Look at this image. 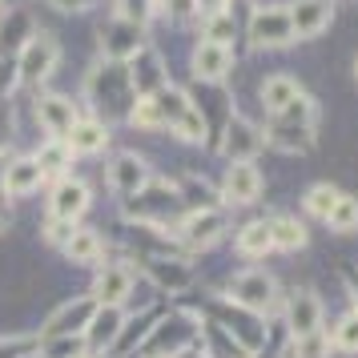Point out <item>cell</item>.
Masks as SVG:
<instances>
[{
	"label": "cell",
	"instance_id": "obj_3",
	"mask_svg": "<svg viewBox=\"0 0 358 358\" xmlns=\"http://www.w3.org/2000/svg\"><path fill=\"white\" fill-rule=\"evenodd\" d=\"M61 65V45H57V36L52 33H36L17 57V73H20V85H29V89H41V85L49 81L52 73Z\"/></svg>",
	"mask_w": 358,
	"mask_h": 358
},
{
	"label": "cell",
	"instance_id": "obj_17",
	"mask_svg": "<svg viewBox=\"0 0 358 358\" xmlns=\"http://www.w3.org/2000/svg\"><path fill=\"white\" fill-rule=\"evenodd\" d=\"M145 262V278L162 294H181L194 286V266L181 258H141Z\"/></svg>",
	"mask_w": 358,
	"mask_h": 358
},
{
	"label": "cell",
	"instance_id": "obj_10",
	"mask_svg": "<svg viewBox=\"0 0 358 358\" xmlns=\"http://www.w3.org/2000/svg\"><path fill=\"white\" fill-rule=\"evenodd\" d=\"M226 234V213L222 210H189L178 222V238L189 250H210L213 242H222Z\"/></svg>",
	"mask_w": 358,
	"mask_h": 358
},
{
	"label": "cell",
	"instance_id": "obj_53",
	"mask_svg": "<svg viewBox=\"0 0 358 358\" xmlns=\"http://www.w3.org/2000/svg\"><path fill=\"white\" fill-rule=\"evenodd\" d=\"M145 358H165V355H145Z\"/></svg>",
	"mask_w": 358,
	"mask_h": 358
},
{
	"label": "cell",
	"instance_id": "obj_35",
	"mask_svg": "<svg viewBox=\"0 0 358 358\" xmlns=\"http://www.w3.org/2000/svg\"><path fill=\"white\" fill-rule=\"evenodd\" d=\"M270 121H282V125H314V121H318V105H314L310 93H298V97H294L282 113L270 117Z\"/></svg>",
	"mask_w": 358,
	"mask_h": 358
},
{
	"label": "cell",
	"instance_id": "obj_24",
	"mask_svg": "<svg viewBox=\"0 0 358 358\" xmlns=\"http://www.w3.org/2000/svg\"><path fill=\"white\" fill-rule=\"evenodd\" d=\"M262 141L278 153H310L314 149V125H282V121H270Z\"/></svg>",
	"mask_w": 358,
	"mask_h": 358
},
{
	"label": "cell",
	"instance_id": "obj_44",
	"mask_svg": "<svg viewBox=\"0 0 358 358\" xmlns=\"http://www.w3.org/2000/svg\"><path fill=\"white\" fill-rule=\"evenodd\" d=\"M17 85H20L17 61H0V105H8V97H13Z\"/></svg>",
	"mask_w": 358,
	"mask_h": 358
},
{
	"label": "cell",
	"instance_id": "obj_47",
	"mask_svg": "<svg viewBox=\"0 0 358 358\" xmlns=\"http://www.w3.org/2000/svg\"><path fill=\"white\" fill-rule=\"evenodd\" d=\"M222 8H229V0H197V13H201V17H210V13H222Z\"/></svg>",
	"mask_w": 358,
	"mask_h": 358
},
{
	"label": "cell",
	"instance_id": "obj_26",
	"mask_svg": "<svg viewBox=\"0 0 358 358\" xmlns=\"http://www.w3.org/2000/svg\"><path fill=\"white\" fill-rule=\"evenodd\" d=\"M36 165H41V173H45V181L49 178H69V165H73V149H69L65 137H45V145L33 153Z\"/></svg>",
	"mask_w": 358,
	"mask_h": 358
},
{
	"label": "cell",
	"instance_id": "obj_4",
	"mask_svg": "<svg viewBox=\"0 0 358 358\" xmlns=\"http://www.w3.org/2000/svg\"><path fill=\"white\" fill-rule=\"evenodd\" d=\"M245 33H250V45H254V49H286L294 41L290 13L278 8V4H262V8H254Z\"/></svg>",
	"mask_w": 358,
	"mask_h": 358
},
{
	"label": "cell",
	"instance_id": "obj_54",
	"mask_svg": "<svg viewBox=\"0 0 358 358\" xmlns=\"http://www.w3.org/2000/svg\"><path fill=\"white\" fill-rule=\"evenodd\" d=\"M355 77H358V61H355Z\"/></svg>",
	"mask_w": 358,
	"mask_h": 358
},
{
	"label": "cell",
	"instance_id": "obj_25",
	"mask_svg": "<svg viewBox=\"0 0 358 358\" xmlns=\"http://www.w3.org/2000/svg\"><path fill=\"white\" fill-rule=\"evenodd\" d=\"M61 250H65V258L73 262V266H101V258H105V238H101L97 229L77 226Z\"/></svg>",
	"mask_w": 358,
	"mask_h": 358
},
{
	"label": "cell",
	"instance_id": "obj_7",
	"mask_svg": "<svg viewBox=\"0 0 358 358\" xmlns=\"http://www.w3.org/2000/svg\"><path fill=\"white\" fill-rule=\"evenodd\" d=\"M141 49H145V29H141V24H129V20L113 17L101 29V57H105V61L125 65V61H133Z\"/></svg>",
	"mask_w": 358,
	"mask_h": 358
},
{
	"label": "cell",
	"instance_id": "obj_19",
	"mask_svg": "<svg viewBox=\"0 0 358 358\" xmlns=\"http://www.w3.org/2000/svg\"><path fill=\"white\" fill-rule=\"evenodd\" d=\"M41 185H45V173H41L36 157H8V162H4L0 189L8 197H29V194H36Z\"/></svg>",
	"mask_w": 358,
	"mask_h": 358
},
{
	"label": "cell",
	"instance_id": "obj_21",
	"mask_svg": "<svg viewBox=\"0 0 358 358\" xmlns=\"http://www.w3.org/2000/svg\"><path fill=\"white\" fill-rule=\"evenodd\" d=\"M234 69V49L229 45H213V41H201L194 49V77L206 85H217L229 77Z\"/></svg>",
	"mask_w": 358,
	"mask_h": 358
},
{
	"label": "cell",
	"instance_id": "obj_18",
	"mask_svg": "<svg viewBox=\"0 0 358 358\" xmlns=\"http://www.w3.org/2000/svg\"><path fill=\"white\" fill-rule=\"evenodd\" d=\"M286 326L294 338L322 330V302L314 298V290H290L286 298Z\"/></svg>",
	"mask_w": 358,
	"mask_h": 358
},
{
	"label": "cell",
	"instance_id": "obj_29",
	"mask_svg": "<svg viewBox=\"0 0 358 358\" xmlns=\"http://www.w3.org/2000/svg\"><path fill=\"white\" fill-rule=\"evenodd\" d=\"M270 238H274V250L294 254V250L306 245V226L298 217H290V213H278V217H270Z\"/></svg>",
	"mask_w": 358,
	"mask_h": 358
},
{
	"label": "cell",
	"instance_id": "obj_32",
	"mask_svg": "<svg viewBox=\"0 0 358 358\" xmlns=\"http://www.w3.org/2000/svg\"><path fill=\"white\" fill-rule=\"evenodd\" d=\"M41 355L45 358H89V342L85 334H61V338H41Z\"/></svg>",
	"mask_w": 358,
	"mask_h": 358
},
{
	"label": "cell",
	"instance_id": "obj_11",
	"mask_svg": "<svg viewBox=\"0 0 358 358\" xmlns=\"http://www.w3.org/2000/svg\"><path fill=\"white\" fill-rule=\"evenodd\" d=\"M97 314V298L93 294H85V298H73V302H65V306H57L45 318V326H41V338H61V334H85V326H89V318Z\"/></svg>",
	"mask_w": 358,
	"mask_h": 358
},
{
	"label": "cell",
	"instance_id": "obj_5",
	"mask_svg": "<svg viewBox=\"0 0 358 358\" xmlns=\"http://www.w3.org/2000/svg\"><path fill=\"white\" fill-rule=\"evenodd\" d=\"M234 306L250 310V314H262V310H270L278 302V286L274 278L266 274V270H245L229 282V294H226Z\"/></svg>",
	"mask_w": 358,
	"mask_h": 358
},
{
	"label": "cell",
	"instance_id": "obj_14",
	"mask_svg": "<svg viewBox=\"0 0 358 358\" xmlns=\"http://www.w3.org/2000/svg\"><path fill=\"white\" fill-rule=\"evenodd\" d=\"M262 145L266 141H262V129L254 121H245L238 113L226 121V129H222V153H226L229 162H254Z\"/></svg>",
	"mask_w": 358,
	"mask_h": 358
},
{
	"label": "cell",
	"instance_id": "obj_13",
	"mask_svg": "<svg viewBox=\"0 0 358 358\" xmlns=\"http://www.w3.org/2000/svg\"><path fill=\"white\" fill-rule=\"evenodd\" d=\"M290 29H294V41H314L330 29L334 20V4L330 0H294L290 8Z\"/></svg>",
	"mask_w": 358,
	"mask_h": 358
},
{
	"label": "cell",
	"instance_id": "obj_23",
	"mask_svg": "<svg viewBox=\"0 0 358 358\" xmlns=\"http://www.w3.org/2000/svg\"><path fill=\"white\" fill-rule=\"evenodd\" d=\"M36 36V24L24 8H13L8 17L0 20V61H17L20 49Z\"/></svg>",
	"mask_w": 358,
	"mask_h": 358
},
{
	"label": "cell",
	"instance_id": "obj_12",
	"mask_svg": "<svg viewBox=\"0 0 358 358\" xmlns=\"http://www.w3.org/2000/svg\"><path fill=\"white\" fill-rule=\"evenodd\" d=\"M262 173L254 162H229L226 178H222V201L229 206H254L262 197Z\"/></svg>",
	"mask_w": 358,
	"mask_h": 358
},
{
	"label": "cell",
	"instance_id": "obj_1",
	"mask_svg": "<svg viewBox=\"0 0 358 358\" xmlns=\"http://www.w3.org/2000/svg\"><path fill=\"white\" fill-rule=\"evenodd\" d=\"M89 101H93V109H105V113H129L133 89H129L125 65L101 61V65L89 73Z\"/></svg>",
	"mask_w": 358,
	"mask_h": 358
},
{
	"label": "cell",
	"instance_id": "obj_43",
	"mask_svg": "<svg viewBox=\"0 0 358 358\" xmlns=\"http://www.w3.org/2000/svg\"><path fill=\"white\" fill-rule=\"evenodd\" d=\"M41 229H45V242H49V245H65L69 234H73L77 226H73V222H65V217H52V213H49Z\"/></svg>",
	"mask_w": 358,
	"mask_h": 358
},
{
	"label": "cell",
	"instance_id": "obj_30",
	"mask_svg": "<svg viewBox=\"0 0 358 358\" xmlns=\"http://www.w3.org/2000/svg\"><path fill=\"white\" fill-rule=\"evenodd\" d=\"M153 322H157V314H141V318H125V326H121V334H117V342H113V350L109 355H133L137 346H145V338H149V330H153Z\"/></svg>",
	"mask_w": 358,
	"mask_h": 358
},
{
	"label": "cell",
	"instance_id": "obj_40",
	"mask_svg": "<svg viewBox=\"0 0 358 358\" xmlns=\"http://www.w3.org/2000/svg\"><path fill=\"white\" fill-rule=\"evenodd\" d=\"M330 346H334V350H342V355H358V310H350V314L334 326Z\"/></svg>",
	"mask_w": 358,
	"mask_h": 358
},
{
	"label": "cell",
	"instance_id": "obj_45",
	"mask_svg": "<svg viewBox=\"0 0 358 358\" xmlns=\"http://www.w3.org/2000/svg\"><path fill=\"white\" fill-rule=\"evenodd\" d=\"M162 8H169V17L173 20H189L197 13V0H165Z\"/></svg>",
	"mask_w": 358,
	"mask_h": 358
},
{
	"label": "cell",
	"instance_id": "obj_27",
	"mask_svg": "<svg viewBox=\"0 0 358 358\" xmlns=\"http://www.w3.org/2000/svg\"><path fill=\"white\" fill-rule=\"evenodd\" d=\"M298 93H302V85L294 81L290 73H274V77H266V81H262V105H266V113H270V117L282 113Z\"/></svg>",
	"mask_w": 358,
	"mask_h": 358
},
{
	"label": "cell",
	"instance_id": "obj_37",
	"mask_svg": "<svg viewBox=\"0 0 358 358\" xmlns=\"http://www.w3.org/2000/svg\"><path fill=\"white\" fill-rule=\"evenodd\" d=\"M338 194L342 189H334V185H310L306 189V197H302V206H306V213L310 217H318V222H326L330 217V210H334V201H338Z\"/></svg>",
	"mask_w": 358,
	"mask_h": 358
},
{
	"label": "cell",
	"instance_id": "obj_6",
	"mask_svg": "<svg viewBox=\"0 0 358 358\" xmlns=\"http://www.w3.org/2000/svg\"><path fill=\"white\" fill-rule=\"evenodd\" d=\"M149 178H153V173H149V162L141 153H133V149L113 153V162L105 165V181H109V189H113L117 197H137L149 185Z\"/></svg>",
	"mask_w": 358,
	"mask_h": 358
},
{
	"label": "cell",
	"instance_id": "obj_39",
	"mask_svg": "<svg viewBox=\"0 0 358 358\" xmlns=\"http://www.w3.org/2000/svg\"><path fill=\"white\" fill-rule=\"evenodd\" d=\"M238 36V20H234V13L229 8H222V13H210L206 17V41H213V45H229Z\"/></svg>",
	"mask_w": 358,
	"mask_h": 358
},
{
	"label": "cell",
	"instance_id": "obj_52",
	"mask_svg": "<svg viewBox=\"0 0 358 358\" xmlns=\"http://www.w3.org/2000/svg\"><path fill=\"white\" fill-rule=\"evenodd\" d=\"M89 358H109V355H89Z\"/></svg>",
	"mask_w": 358,
	"mask_h": 358
},
{
	"label": "cell",
	"instance_id": "obj_49",
	"mask_svg": "<svg viewBox=\"0 0 358 358\" xmlns=\"http://www.w3.org/2000/svg\"><path fill=\"white\" fill-rule=\"evenodd\" d=\"M178 358H206V355H197V350H185V355H178Z\"/></svg>",
	"mask_w": 358,
	"mask_h": 358
},
{
	"label": "cell",
	"instance_id": "obj_33",
	"mask_svg": "<svg viewBox=\"0 0 358 358\" xmlns=\"http://www.w3.org/2000/svg\"><path fill=\"white\" fill-rule=\"evenodd\" d=\"M125 121H129L133 129H145V133L165 129L162 109H157V101H153V97H133V105H129V113H125Z\"/></svg>",
	"mask_w": 358,
	"mask_h": 358
},
{
	"label": "cell",
	"instance_id": "obj_38",
	"mask_svg": "<svg viewBox=\"0 0 358 358\" xmlns=\"http://www.w3.org/2000/svg\"><path fill=\"white\" fill-rule=\"evenodd\" d=\"M178 197L189 201V210H217V197H222V194H213L210 185H206V181H197V178H181Z\"/></svg>",
	"mask_w": 358,
	"mask_h": 358
},
{
	"label": "cell",
	"instance_id": "obj_34",
	"mask_svg": "<svg viewBox=\"0 0 358 358\" xmlns=\"http://www.w3.org/2000/svg\"><path fill=\"white\" fill-rule=\"evenodd\" d=\"M157 8H162V0H113V17L129 20V24H141V29L157 17Z\"/></svg>",
	"mask_w": 358,
	"mask_h": 358
},
{
	"label": "cell",
	"instance_id": "obj_51",
	"mask_svg": "<svg viewBox=\"0 0 358 358\" xmlns=\"http://www.w3.org/2000/svg\"><path fill=\"white\" fill-rule=\"evenodd\" d=\"M250 358H270V355H266V350H258V355H250Z\"/></svg>",
	"mask_w": 358,
	"mask_h": 358
},
{
	"label": "cell",
	"instance_id": "obj_48",
	"mask_svg": "<svg viewBox=\"0 0 358 358\" xmlns=\"http://www.w3.org/2000/svg\"><path fill=\"white\" fill-rule=\"evenodd\" d=\"M8 222H13V213H8V206H4V201H0V234L8 229Z\"/></svg>",
	"mask_w": 358,
	"mask_h": 358
},
{
	"label": "cell",
	"instance_id": "obj_46",
	"mask_svg": "<svg viewBox=\"0 0 358 358\" xmlns=\"http://www.w3.org/2000/svg\"><path fill=\"white\" fill-rule=\"evenodd\" d=\"M49 4L57 13H85V8H93L97 0H49Z\"/></svg>",
	"mask_w": 358,
	"mask_h": 358
},
{
	"label": "cell",
	"instance_id": "obj_22",
	"mask_svg": "<svg viewBox=\"0 0 358 358\" xmlns=\"http://www.w3.org/2000/svg\"><path fill=\"white\" fill-rule=\"evenodd\" d=\"M65 141L73 149V157H97L109 145V125L101 117H77V125L69 129Z\"/></svg>",
	"mask_w": 358,
	"mask_h": 358
},
{
	"label": "cell",
	"instance_id": "obj_9",
	"mask_svg": "<svg viewBox=\"0 0 358 358\" xmlns=\"http://www.w3.org/2000/svg\"><path fill=\"white\" fill-rule=\"evenodd\" d=\"M133 286H137V270L129 262H105L93 282V298H97V306H125Z\"/></svg>",
	"mask_w": 358,
	"mask_h": 358
},
{
	"label": "cell",
	"instance_id": "obj_2",
	"mask_svg": "<svg viewBox=\"0 0 358 358\" xmlns=\"http://www.w3.org/2000/svg\"><path fill=\"white\" fill-rule=\"evenodd\" d=\"M197 334H201V326H197L194 314L157 318V322H153V330H149V338H145V355L178 358V355H185V350H194Z\"/></svg>",
	"mask_w": 358,
	"mask_h": 358
},
{
	"label": "cell",
	"instance_id": "obj_20",
	"mask_svg": "<svg viewBox=\"0 0 358 358\" xmlns=\"http://www.w3.org/2000/svg\"><path fill=\"white\" fill-rule=\"evenodd\" d=\"M121 326H125V310L121 306H97V314H93L89 326H85V342H89V350H93V355H109L113 342H117V334H121Z\"/></svg>",
	"mask_w": 358,
	"mask_h": 358
},
{
	"label": "cell",
	"instance_id": "obj_16",
	"mask_svg": "<svg viewBox=\"0 0 358 358\" xmlns=\"http://www.w3.org/2000/svg\"><path fill=\"white\" fill-rule=\"evenodd\" d=\"M89 201H93L89 185H85L81 178H73V173H69V178H61L57 185H52L49 213H52V217H65V222H73V226H77V217L89 210Z\"/></svg>",
	"mask_w": 358,
	"mask_h": 358
},
{
	"label": "cell",
	"instance_id": "obj_50",
	"mask_svg": "<svg viewBox=\"0 0 358 358\" xmlns=\"http://www.w3.org/2000/svg\"><path fill=\"white\" fill-rule=\"evenodd\" d=\"M24 358H45V355H41V346H36V350H33V355H24Z\"/></svg>",
	"mask_w": 358,
	"mask_h": 358
},
{
	"label": "cell",
	"instance_id": "obj_8",
	"mask_svg": "<svg viewBox=\"0 0 358 358\" xmlns=\"http://www.w3.org/2000/svg\"><path fill=\"white\" fill-rule=\"evenodd\" d=\"M125 73H129V89L133 97H153L169 85V73H165V61L157 49H141L133 61H125Z\"/></svg>",
	"mask_w": 358,
	"mask_h": 358
},
{
	"label": "cell",
	"instance_id": "obj_15",
	"mask_svg": "<svg viewBox=\"0 0 358 358\" xmlns=\"http://www.w3.org/2000/svg\"><path fill=\"white\" fill-rule=\"evenodd\" d=\"M36 121H41V129L49 133V137H69V129L77 125V105L65 97V93H45V97H36L33 105Z\"/></svg>",
	"mask_w": 358,
	"mask_h": 358
},
{
	"label": "cell",
	"instance_id": "obj_36",
	"mask_svg": "<svg viewBox=\"0 0 358 358\" xmlns=\"http://www.w3.org/2000/svg\"><path fill=\"white\" fill-rule=\"evenodd\" d=\"M326 226L334 229V234H355L358 229V197L338 194L334 210H330V217H326Z\"/></svg>",
	"mask_w": 358,
	"mask_h": 358
},
{
	"label": "cell",
	"instance_id": "obj_31",
	"mask_svg": "<svg viewBox=\"0 0 358 358\" xmlns=\"http://www.w3.org/2000/svg\"><path fill=\"white\" fill-rule=\"evenodd\" d=\"M169 133H178L181 141H189V145H201V141L210 137V121H206V113H201V105L189 101V109L169 125Z\"/></svg>",
	"mask_w": 358,
	"mask_h": 358
},
{
	"label": "cell",
	"instance_id": "obj_42",
	"mask_svg": "<svg viewBox=\"0 0 358 358\" xmlns=\"http://www.w3.org/2000/svg\"><path fill=\"white\" fill-rule=\"evenodd\" d=\"M41 346V334H8L0 338V358H24Z\"/></svg>",
	"mask_w": 358,
	"mask_h": 358
},
{
	"label": "cell",
	"instance_id": "obj_28",
	"mask_svg": "<svg viewBox=\"0 0 358 358\" xmlns=\"http://www.w3.org/2000/svg\"><path fill=\"white\" fill-rule=\"evenodd\" d=\"M274 250V238H270V217H258V222H245L238 229V254L245 258H266Z\"/></svg>",
	"mask_w": 358,
	"mask_h": 358
},
{
	"label": "cell",
	"instance_id": "obj_41",
	"mask_svg": "<svg viewBox=\"0 0 358 358\" xmlns=\"http://www.w3.org/2000/svg\"><path fill=\"white\" fill-rule=\"evenodd\" d=\"M294 358H330V334L326 330H314V334H302V338H294Z\"/></svg>",
	"mask_w": 358,
	"mask_h": 358
}]
</instances>
